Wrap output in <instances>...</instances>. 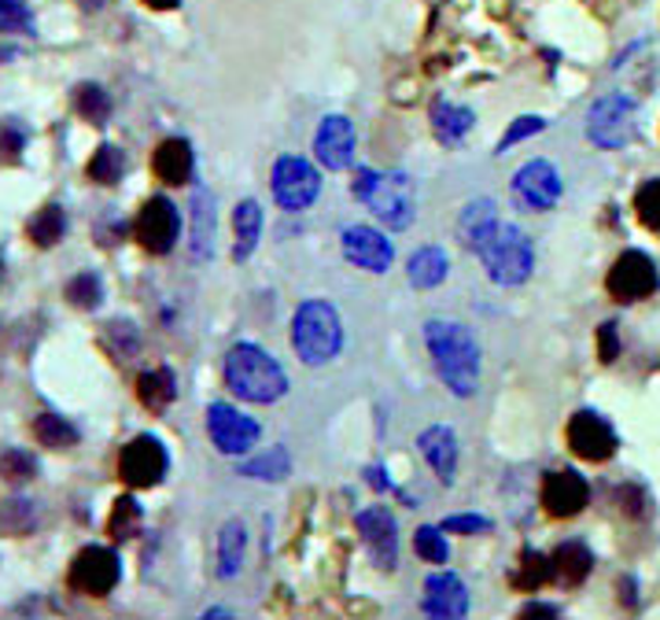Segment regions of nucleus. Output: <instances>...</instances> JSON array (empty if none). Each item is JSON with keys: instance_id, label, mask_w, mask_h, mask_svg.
Returning <instances> with one entry per match:
<instances>
[{"instance_id": "f257e3e1", "label": "nucleus", "mask_w": 660, "mask_h": 620, "mask_svg": "<svg viewBox=\"0 0 660 620\" xmlns=\"http://www.w3.org/2000/svg\"><path fill=\"white\" fill-rule=\"evenodd\" d=\"M428 355L436 362V374L457 399L476 396L480 388V343L462 321L432 318L425 326Z\"/></svg>"}, {"instance_id": "f03ea898", "label": "nucleus", "mask_w": 660, "mask_h": 620, "mask_svg": "<svg viewBox=\"0 0 660 620\" xmlns=\"http://www.w3.org/2000/svg\"><path fill=\"white\" fill-rule=\"evenodd\" d=\"M225 385L247 403H277L289 392V374L258 343H236L225 355Z\"/></svg>"}, {"instance_id": "7ed1b4c3", "label": "nucleus", "mask_w": 660, "mask_h": 620, "mask_svg": "<svg viewBox=\"0 0 660 620\" xmlns=\"http://www.w3.org/2000/svg\"><path fill=\"white\" fill-rule=\"evenodd\" d=\"M292 348L306 366H329L343 348V321L329 300H306L292 314Z\"/></svg>"}, {"instance_id": "20e7f679", "label": "nucleus", "mask_w": 660, "mask_h": 620, "mask_svg": "<svg viewBox=\"0 0 660 620\" xmlns=\"http://www.w3.org/2000/svg\"><path fill=\"white\" fill-rule=\"evenodd\" d=\"M351 193L355 199L369 207L380 222H388V229H410L417 215V199H414V185H410L406 174H377L369 167H358L355 181H351Z\"/></svg>"}, {"instance_id": "39448f33", "label": "nucleus", "mask_w": 660, "mask_h": 620, "mask_svg": "<svg viewBox=\"0 0 660 620\" xmlns=\"http://www.w3.org/2000/svg\"><path fill=\"white\" fill-rule=\"evenodd\" d=\"M476 255L487 266V278L502 289H513V284H524L535 270V247L528 241L521 226L513 222H499L487 233V241L476 247Z\"/></svg>"}, {"instance_id": "423d86ee", "label": "nucleus", "mask_w": 660, "mask_h": 620, "mask_svg": "<svg viewBox=\"0 0 660 620\" xmlns=\"http://www.w3.org/2000/svg\"><path fill=\"white\" fill-rule=\"evenodd\" d=\"M635 100L624 97V93H609L601 97L587 114V137L595 141L598 148H624L635 141Z\"/></svg>"}, {"instance_id": "0eeeda50", "label": "nucleus", "mask_w": 660, "mask_h": 620, "mask_svg": "<svg viewBox=\"0 0 660 620\" xmlns=\"http://www.w3.org/2000/svg\"><path fill=\"white\" fill-rule=\"evenodd\" d=\"M122 580V561L111 547H82L71 561V572H66V584H71L78 595L103 598L119 587Z\"/></svg>"}, {"instance_id": "6e6552de", "label": "nucleus", "mask_w": 660, "mask_h": 620, "mask_svg": "<svg viewBox=\"0 0 660 620\" xmlns=\"http://www.w3.org/2000/svg\"><path fill=\"white\" fill-rule=\"evenodd\" d=\"M561 189H564L561 174L550 159H528V163L513 174V204L516 211H528V215L550 211V207H558Z\"/></svg>"}, {"instance_id": "1a4fd4ad", "label": "nucleus", "mask_w": 660, "mask_h": 620, "mask_svg": "<svg viewBox=\"0 0 660 620\" xmlns=\"http://www.w3.org/2000/svg\"><path fill=\"white\" fill-rule=\"evenodd\" d=\"M167 470H170V454L156 436H133L119 454V476L137 491L156 488L162 476H167Z\"/></svg>"}, {"instance_id": "9d476101", "label": "nucleus", "mask_w": 660, "mask_h": 620, "mask_svg": "<svg viewBox=\"0 0 660 620\" xmlns=\"http://www.w3.org/2000/svg\"><path fill=\"white\" fill-rule=\"evenodd\" d=\"M606 289L616 303H638V300H649V295L660 289V273L646 252H624L612 263Z\"/></svg>"}, {"instance_id": "9b49d317", "label": "nucleus", "mask_w": 660, "mask_h": 620, "mask_svg": "<svg viewBox=\"0 0 660 620\" xmlns=\"http://www.w3.org/2000/svg\"><path fill=\"white\" fill-rule=\"evenodd\" d=\"M321 193V174L300 156H281L273 167V196L284 211H306Z\"/></svg>"}, {"instance_id": "f8f14e48", "label": "nucleus", "mask_w": 660, "mask_h": 620, "mask_svg": "<svg viewBox=\"0 0 660 620\" xmlns=\"http://www.w3.org/2000/svg\"><path fill=\"white\" fill-rule=\"evenodd\" d=\"M133 236L137 244L151 255H167L174 252L178 236H181V215L178 207L170 204L167 196H151L145 207L137 211V222H133Z\"/></svg>"}, {"instance_id": "ddd939ff", "label": "nucleus", "mask_w": 660, "mask_h": 620, "mask_svg": "<svg viewBox=\"0 0 660 620\" xmlns=\"http://www.w3.org/2000/svg\"><path fill=\"white\" fill-rule=\"evenodd\" d=\"M207 433H210V443L222 454H247L262 440V428H258L255 417L241 414V410L229 403L207 406Z\"/></svg>"}, {"instance_id": "4468645a", "label": "nucleus", "mask_w": 660, "mask_h": 620, "mask_svg": "<svg viewBox=\"0 0 660 620\" xmlns=\"http://www.w3.org/2000/svg\"><path fill=\"white\" fill-rule=\"evenodd\" d=\"M564 436H569L572 454L583 458V462H609L620 447L616 428H612L601 414H595V410H579V414H572Z\"/></svg>"}, {"instance_id": "2eb2a0df", "label": "nucleus", "mask_w": 660, "mask_h": 620, "mask_svg": "<svg viewBox=\"0 0 660 620\" xmlns=\"http://www.w3.org/2000/svg\"><path fill=\"white\" fill-rule=\"evenodd\" d=\"M358 532H362V543H366L369 558L377 561V569H395L399 566V524L391 518L388 507H369L362 510L358 518Z\"/></svg>"}, {"instance_id": "dca6fc26", "label": "nucleus", "mask_w": 660, "mask_h": 620, "mask_svg": "<svg viewBox=\"0 0 660 620\" xmlns=\"http://www.w3.org/2000/svg\"><path fill=\"white\" fill-rule=\"evenodd\" d=\"M343 255L366 273H388L395 263V247L380 229L372 226H347L343 229Z\"/></svg>"}, {"instance_id": "f3484780", "label": "nucleus", "mask_w": 660, "mask_h": 620, "mask_svg": "<svg viewBox=\"0 0 660 620\" xmlns=\"http://www.w3.org/2000/svg\"><path fill=\"white\" fill-rule=\"evenodd\" d=\"M314 156L325 170H347L355 163V126L343 114H325L314 133Z\"/></svg>"}, {"instance_id": "a211bd4d", "label": "nucleus", "mask_w": 660, "mask_h": 620, "mask_svg": "<svg viewBox=\"0 0 660 620\" xmlns=\"http://www.w3.org/2000/svg\"><path fill=\"white\" fill-rule=\"evenodd\" d=\"M590 502V484L576 470H553L542 481V510L550 518H576Z\"/></svg>"}, {"instance_id": "6ab92c4d", "label": "nucleus", "mask_w": 660, "mask_h": 620, "mask_svg": "<svg viewBox=\"0 0 660 620\" xmlns=\"http://www.w3.org/2000/svg\"><path fill=\"white\" fill-rule=\"evenodd\" d=\"M425 613L436 620H457L468 613V587L457 572H436L425 584Z\"/></svg>"}, {"instance_id": "aec40b11", "label": "nucleus", "mask_w": 660, "mask_h": 620, "mask_svg": "<svg viewBox=\"0 0 660 620\" xmlns=\"http://www.w3.org/2000/svg\"><path fill=\"white\" fill-rule=\"evenodd\" d=\"M417 447H420V454L428 458V465L436 470L439 481L451 488L454 476H457V436H454V428H447V425L425 428V433L417 436Z\"/></svg>"}, {"instance_id": "412c9836", "label": "nucleus", "mask_w": 660, "mask_h": 620, "mask_svg": "<svg viewBox=\"0 0 660 620\" xmlns=\"http://www.w3.org/2000/svg\"><path fill=\"white\" fill-rule=\"evenodd\" d=\"M193 167H196L193 145L185 137H167L151 151V170H156L162 185H185V181H193Z\"/></svg>"}, {"instance_id": "4be33fe9", "label": "nucleus", "mask_w": 660, "mask_h": 620, "mask_svg": "<svg viewBox=\"0 0 660 620\" xmlns=\"http://www.w3.org/2000/svg\"><path fill=\"white\" fill-rule=\"evenodd\" d=\"M494 226H499V211H494V199H487V196L468 199L462 218H457V241H462L468 252H476V247L487 241V233H491Z\"/></svg>"}, {"instance_id": "5701e85b", "label": "nucleus", "mask_w": 660, "mask_h": 620, "mask_svg": "<svg viewBox=\"0 0 660 620\" xmlns=\"http://www.w3.org/2000/svg\"><path fill=\"white\" fill-rule=\"evenodd\" d=\"M550 558H553V580H558L561 587H579L583 580L590 576V569H595V555H590L579 539L561 543Z\"/></svg>"}, {"instance_id": "b1692460", "label": "nucleus", "mask_w": 660, "mask_h": 620, "mask_svg": "<svg viewBox=\"0 0 660 620\" xmlns=\"http://www.w3.org/2000/svg\"><path fill=\"white\" fill-rule=\"evenodd\" d=\"M215 196L204 185L193 189V259L204 263L215 252Z\"/></svg>"}, {"instance_id": "393cba45", "label": "nucleus", "mask_w": 660, "mask_h": 620, "mask_svg": "<svg viewBox=\"0 0 660 620\" xmlns=\"http://www.w3.org/2000/svg\"><path fill=\"white\" fill-rule=\"evenodd\" d=\"M233 233H236V244H233V263H247L258 247V233H262V207L255 199H241L233 211Z\"/></svg>"}, {"instance_id": "a878e982", "label": "nucleus", "mask_w": 660, "mask_h": 620, "mask_svg": "<svg viewBox=\"0 0 660 620\" xmlns=\"http://www.w3.org/2000/svg\"><path fill=\"white\" fill-rule=\"evenodd\" d=\"M447 273H451V259H447L443 247H420L406 263V278L414 289H436V284L447 281Z\"/></svg>"}, {"instance_id": "bb28decb", "label": "nucleus", "mask_w": 660, "mask_h": 620, "mask_svg": "<svg viewBox=\"0 0 660 620\" xmlns=\"http://www.w3.org/2000/svg\"><path fill=\"white\" fill-rule=\"evenodd\" d=\"M473 122H476V114L468 108H457V104L443 100V97L432 104V130L443 145H462L465 133L473 130Z\"/></svg>"}, {"instance_id": "cd10ccee", "label": "nucleus", "mask_w": 660, "mask_h": 620, "mask_svg": "<svg viewBox=\"0 0 660 620\" xmlns=\"http://www.w3.org/2000/svg\"><path fill=\"white\" fill-rule=\"evenodd\" d=\"M244 550H247L244 521H225L222 532H218V576L233 580L244 569Z\"/></svg>"}, {"instance_id": "c85d7f7f", "label": "nucleus", "mask_w": 660, "mask_h": 620, "mask_svg": "<svg viewBox=\"0 0 660 620\" xmlns=\"http://www.w3.org/2000/svg\"><path fill=\"white\" fill-rule=\"evenodd\" d=\"M137 399L151 410V414H162V410L178 399L174 374H170V369H145V374L137 377Z\"/></svg>"}, {"instance_id": "c756f323", "label": "nucleus", "mask_w": 660, "mask_h": 620, "mask_svg": "<svg viewBox=\"0 0 660 620\" xmlns=\"http://www.w3.org/2000/svg\"><path fill=\"white\" fill-rule=\"evenodd\" d=\"M34 440L49 451H66V447L78 443V428H74L60 414H37L34 417Z\"/></svg>"}, {"instance_id": "7c9ffc66", "label": "nucleus", "mask_w": 660, "mask_h": 620, "mask_svg": "<svg viewBox=\"0 0 660 620\" xmlns=\"http://www.w3.org/2000/svg\"><path fill=\"white\" fill-rule=\"evenodd\" d=\"M553 580V558L550 555H542V550H524L521 555V566H516V572H513V587H521V591H539V587H547Z\"/></svg>"}, {"instance_id": "2f4dec72", "label": "nucleus", "mask_w": 660, "mask_h": 620, "mask_svg": "<svg viewBox=\"0 0 660 620\" xmlns=\"http://www.w3.org/2000/svg\"><path fill=\"white\" fill-rule=\"evenodd\" d=\"M26 233H30V241H34L37 247H52V244H60V241H63V233H66V215H63V207H60V204H45L41 211H37V215L30 218Z\"/></svg>"}, {"instance_id": "473e14b6", "label": "nucleus", "mask_w": 660, "mask_h": 620, "mask_svg": "<svg viewBox=\"0 0 660 620\" xmlns=\"http://www.w3.org/2000/svg\"><path fill=\"white\" fill-rule=\"evenodd\" d=\"M74 111H78L85 122H93V126H103L111 114V97L103 93V85L82 82V85H74Z\"/></svg>"}, {"instance_id": "72a5a7b5", "label": "nucleus", "mask_w": 660, "mask_h": 620, "mask_svg": "<svg viewBox=\"0 0 660 620\" xmlns=\"http://www.w3.org/2000/svg\"><path fill=\"white\" fill-rule=\"evenodd\" d=\"M85 174L97 181V185H119L122 174H126V156H122V148H114V145H100L93 151Z\"/></svg>"}, {"instance_id": "f704fd0d", "label": "nucleus", "mask_w": 660, "mask_h": 620, "mask_svg": "<svg viewBox=\"0 0 660 620\" xmlns=\"http://www.w3.org/2000/svg\"><path fill=\"white\" fill-rule=\"evenodd\" d=\"M241 473L252 476V481H284V476L292 473V458L284 447H273L270 454H258L252 462H244Z\"/></svg>"}, {"instance_id": "c9c22d12", "label": "nucleus", "mask_w": 660, "mask_h": 620, "mask_svg": "<svg viewBox=\"0 0 660 620\" xmlns=\"http://www.w3.org/2000/svg\"><path fill=\"white\" fill-rule=\"evenodd\" d=\"M37 524L34 502L26 499H4L0 502V536H26Z\"/></svg>"}, {"instance_id": "e433bc0d", "label": "nucleus", "mask_w": 660, "mask_h": 620, "mask_svg": "<svg viewBox=\"0 0 660 620\" xmlns=\"http://www.w3.org/2000/svg\"><path fill=\"white\" fill-rule=\"evenodd\" d=\"M108 532L114 539H133L140 532V502L133 495H122L119 502L111 507V518H108Z\"/></svg>"}, {"instance_id": "4c0bfd02", "label": "nucleus", "mask_w": 660, "mask_h": 620, "mask_svg": "<svg viewBox=\"0 0 660 620\" xmlns=\"http://www.w3.org/2000/svg\"><path fill=\"white\" fill-rule=\"evenodd\" d=\"M414 550L425 561H432V566H447L451 561V543H447V532L443 524H420L417 536H414Z\"/></svg>"}, {"instance_id": "58836bf2", "label": "nucleus", "mask_w": 660, "mask_h": 620, "mask_svg": "<svg viewBox=\"0 0 660 620\" xmlns=\"http://www.w3.org/2000/svg\"><path fill=\"white\" fill-rule=\"evenodd\" d=\"M66 300H71L78 311H97L100 303H103V281H100V273L85 270V273H78V278L66 281Z\"/></svg>"}, {"instance_id": "ea45409f", "label": "nucleus", "mask_w": 660, "mask_h": 620, "mask_svg": "<svg viewBox=\"0 0 660 620\" xmlns=\"http://www.w3.org/2000/svg\"><path fill=\"white\" fill-rule=\"evenodd\" d=\"M635 215L646 229L660 233V178H649L635 193Z\"/></svg>"}, {"instance_id": "a19ab883", "label": "nucleus", "mask_w": 660, "mask_h": 620, "mask_svg": "<svg viewBox=\"0 0 660 620\" xmlns=\"http://www.w3.org/2000/svg\"><path fill=\"white\" fill-rule=\"evenodd\" d=\"M0 476H4V481H12V484L30 481V476H37V458L19 451V447H12V451L0 454Z\"/></svg>"}, {"instance_id": "79ce46f5", "label": "nucleus", "mask_w": 660, "mask_h": 620, "mask_svg": "<svg viewBox=\"0 0 660 620\" xmlns=\"http://www.w3.org/2000/svg\"><path fill=\"white\" fill-rule=\"evenodd\" d=\"M26 126H19L15 119H4L0 122V159L4 163H19L23 159V148H26Z\"/></svg>"}, {"instance_id": "37998d69", "label": "nucleus", "mask_w": 660, "mask_h": 620, "mask_svg": "<svg viewBox=\"0 0 660 620\" xmlns=\"http://www.w3.org/2000/svg\"><path fill=\"white\" fill-rule=\"evenodd\" d=\"M542 130H547V122H542L539 114H521V119H516L513 126L502 133V141H499V151L513 148V145H521V141H528L531 133H542Z\"/></svg>"}, {"instance_id": "c03bdc74", "label": "nucleus", "mask_w": 660, "mask_h": 620, "mask_svg": "<svg viewBox=\"0 0 660 620\" xmlns=\"http://www.w3.org/2000/svg\"><path fill=\"white\" fill-rule=\"evenodd\" d=\"M447 536H476V532H491V521L480 518V513H457V518L443 521Z\"/></svg>"}, {"instance_id": "a18cd8bd", "label": "nucleus", "mask_w": 660, "mask_h": 620, "mask_svg": "<svg viewBox=\"0 0 660 620\" xmlns=\"http://www.w3.org/2000/svg\"><path fill=\"white\" fill-rule=\"evenodd\" d=\"M616 355H620V337H616V326L612 321H606V326L598 329V358L606 362H616Z\"/></svg>"}, {"instance_id": "49530a36", "label": "nucleus", "mask_w": 660, "mask_h": 620, "mask_svg": "<svg viewBox=\"0 0 660 620\" xmlns=\"http://www.w3.org/2000/svg\"><path fill=\"white\" fill-rule=\"evenodd\" d=\"M0 15H8L12 23H26V8H23V0H0Z\"/></svg>"}, {"instance_id": "de8ad7c7", "label": "nucleus", "mask_w": 660, "mask_h": 620, "mask_svg": "<svg viewBox=\"0 0 660 620\" xmlns=\"http://www.w3.org/2000/svg\"><path fill=\"white\" fill-rule=\"evenodd\" d=\"M521 613H524V617H558V609H553V606H539V603H531V606H524Z\"/></svg>"}, {"instance_id": "09e8293b", "label": "nucleus", "mask_w": 660, "mask_h": 620, "mask_svg": "<svg viewBox=\"0 0 660 620\" xmlns=\"http://www.w3.org/2000/svg\"><path fill=\"white\" fill-rule=\"evenodd\" d=\"M366 476H369V484H372V488H377V491H384V488H388V481H384V470H380V465H369V470H366Z\"/></svg>"}, {"instance_id": "8fccbe9b", "label": "nucleus", "mask_w": 660, "mask_h": 620, "mask_svg": "<svg viewBox=\"0 0 660 620\" xmlns=\"http://www.w3.org/2000/svg\"><path fill=\"white\" fill-rule=\"evenodd\" d=\"M145 4L151 8V12H170V8H178L181 0H145Z\"/></svg>"}, {"instance_id": "3c124183", "label": "nucleus", "mask_w": 660, "mask_h": 620, "mask_svg": "<svg viewBox=\"0 0 660 620\" xmlns=\"http://www.w3.org/2000/svg\"><path fill=\"white\" fill-rule=\"evenodd\" d=\"M82 8H89V12H97V8H103V4H111V0H78Z\"/></svg>"}, {"instance_id": "603ef678", "label": "nucleus", "mask_w": 660, "mask_h": 620, "mask_svg": "<svg viewBox=\"0 0 660 620\" xmlns=\"http://www.w3.org/2000/svg\"><path fill=\"white\" fill-rule=\"evenodd\" d=\"M0 281H4V255H0Z\"/></svg>"}]
</instances>
